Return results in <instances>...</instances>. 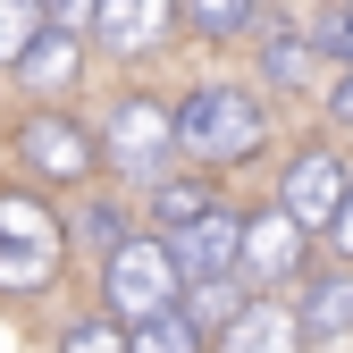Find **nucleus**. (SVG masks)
Here are the masks:
<instances>
[{"instance_id": "nucleus-1", "label": "nucleus", "mask_w": 353, "mask_h": 353, "mask_svg": "<svg viewBox=\"0 0 353 353\" xmlns=\"http://www.w3.org/2000/svg\"><path fill=\"white\" fill-rule=\"evenodd\" d=\"M168 135L202 168H228V160H252L261 143H270V118H261V101L244 93V84H202V93H185L168 110Z\"/></svg>"}, {"instance_id": "nucleus-2", "label": "nucleus", "mask_w": 353, "mask_h": 353, "mask_svg": "<svg viewBox=\"0 0 353 353\" xmlns=\"http://www.w3.org/2000/svg\"><path fill=\"white\" fill-rule=\"evenodd\" d=\"M176 261L160 236H118L101 252V303H110V328H143V320H168L176 312Z\"/></svg>"}, {"instance_id": "nucleus-3", "label": "nucleus", "mask_w": 353, "mask_h": 353, "mask_svg": "<svg viewBox=\"0 0 353 353\" xmlns=\"http://www.w3.org/2000/svg\"><path fill=\"white\" fill-rule=\"evenodd\" d=\"M59 252H68V228H59V210L42 202V194H0V286L9 294H34V286H51L59 278Z\"/></svg>"}, {"instance_id": "nucleus-4", "label": "nucleus", "mask_w": 353, "mask_h": 353, "mask_svg": "<svg viewBox=\"0 0 353 353\" xmlns=\"http://www.w3.org/2000/svg\"><path fill=\"white\" fill-rule=\"evenodd\" d=\"M168 152H176V135H168V101H152V93H126V101H110L101 135H93V160H110V168H126V176H152V185H160Z\"/></svg>"}, {"instance_id": "nucleus-5", "label": "nucleus", "mask_w": 353, "mask_h": 353, "mask_svg": "<svg viewBox=\"0 0 353 353\" xmlns=\"http://www.w3.org/2000/svg\"><path fill=\"white\" fill-rule=\"evenodd\" d=\"M303 252H312V236H294L278 210L236 219V286H244V303H278V286L303 278Z\"/></svg>"}, {"instance_id": "nucleus-6", "label": "nucleus", "mask_w": 353, "mask_h": 353, "mask_svg": "<svg viewBox=\"0 0 353 353\" xmlns=\"http://www.w3.org/2000/svg\"><path fill=\"white\" fill-rule=\"evenodd\" d=\"M17 160L42 176V185H84L101 160H93V126L84 118H68V110H34L26 126H17Z\"/></svg>"}, {"instance_id": "nucleus-7", "label": "nucleus", "mask_w": 353, "mask_h": 353, "mask_svg": "<svg viewBox=\"0 0 353 353\" xmlns=\"http://www.w3.org/2000/svg\"><path fill=\"white\" fill-rule=\"evenodd\" d=\"M345 185H353V176H345V160H336V152H294V160H286V176H278V202H270V210L286 219L294 236H328V219H336Z\"/></svg>"}, {"instance_id": "nucleus-8", "label": "nucleus", "mask_w": 353, "mask_h": 353, "mask_svg": "<svg viewBox=\"0 0 353 353\" xmlns=\"http://www.w3.org/2000/svg\"><path fill=\"white\" fill-rule=\"evenodd\" d=\"M176 261V286H202V278H236V210H202L194 228L160 236Z\"/></svg>"}, {"instance_id": "nucleus-9", "label": "nucleus", "mask_w": 353, "mask_h": 353, "mask_svg": "<svg viewBox=\"0 0 353 353\" xmlns=\"http://www.w3.org/2000/svg\"><path fill=\"white\" fill-rule=\"evenodd\" d=\"M93 34H101L110 59H143L176 34V9L168 0H110V9H93Z\"/></svg>"}, {"instance_id": "nucleus-10", "label": "nucleus", "mask_w": 353, "mask_h": 353, "mask_svg": "<svg viewBox=\"0 0 353 353\" xmlns=\"http://www.w3.org/2000/svg\"><path fill=\"white\" fill-rule=\"evenodd\" d=\"M202 353H303V336H294V312H286V303H244Z\"/></svg>"}, {"instance_id": "nucleus-11", "label": "nucleus", "mask_w": 353, "mask_h": 353, "mask_svg": "<svg viewBox=\"0 0 353 353\" xmlns=\"http://www.w3.org/2000/svg\"><path fill=\"white\" fill-rule=\"evenodd\" d=\"M294 336H353V270L312 278V294L294 303Z\"/></svg>"}, {"instance_id": "nucleus-12", "label": "nucleus", "mask_w": 353, "mask_h": 353, "mask_svg": "<svg viewBox=\"0 0 353 353\" xmlns=\"http://www.w3.org/2000/svg\"><path fill=\"white\" fill-rule=\"evenodd\" d=\"M17 76H26V93H68V84L84 76V51H76L68 34H51V26H42V34L26 42V59H17Z\"/></svg>"}, {"instance_id": "nucleus-13", "label": "nucleus", "mask_w": 353, "mask_h": 353, "mask_svg": "<svg viewBox=\"0 0 353 353\" xmlns=\"http://www.w3.org/2000/svg\"><path fill=\"white\" fill-rule=\"evenodd\" d=\"M236 312H244V286H236V278H202V286H185V294H176V320L194 328V345H210Z\"/></svg>"}, {"instance_id": "nucleus-14", "label": "nucleus", "mask_w": 353, "mask_h": 353, "mask_svg": "<svg viewBox=\"0 0 353 353\" xmlns=\"http://www.w3.org/2000/svg\"><path fill=\"white\" fill-rule=\"evenodd\" d=\"M202 210H219L210 202V185H202V176H160V185H152V219H160V228L176 236V228H194V219Z\"/></svg>"}, {"instance_id": "nucleus-15", "label": "nucleus", "mask_w": 353, "mask_h": 353, "mask_svg": "<svg viewBox=\"0 0 353 353\" xmlns=\"http://www.w3.org/2000/svg\"><path fill=\"white\" fill-rule=\"evenodd\" d=\"M261 76H270L278 93H303V84H312V42L303 34H270L261 42Z\"/></svg>"}, {"instance_id": "nucleus-16", "label": "nucleus", "mask_w": 353, "mask_h": 353, "mask_svg": "<svg viewBox=\"0 0 353 353\" xmlns=\"http://www.w3.org/2000/svg\"><path fill=\"white\" fill-rule=\"evenodd\" d=\"M34 34H42V9H34V0H0V68H17Z\"/></svg>"}, {"instance_id": "nucleus-17", "label": "nucleus", "mask_w": 353, "mask_h": 353, "mask_svg": "<svg viewBox=\"0 0 353 353\" xmlns=\"http://www.w3.org/2000/svg\"><path fill=\"white\" fill-rule=\"evenodd\" d=\"M126 353H202V345H194V328H185V320L168 312V320H143V328H126Z\"/></svg>"}, {"instance_id": "nucleus-18", "label": "nucleus", "mask_w": 353, "mask_h": 353, "mask_svg": "<svg viewBox=\"0 0 353 353\" xmlns=\"http://www.w3.org/2000/svg\"><path fill=\"white\" fill-rule=\"evenodd\" d=\"M59 353H126V328H110V320H68L59 328Z\"/></svg>"}, {"instance_id": "nucleus-19", "label": "nucleus", "mask_w": 353, "mask_h": 353, "mask_svg": "<svg viewBox=\"0 0 353 353\" xmlns=\"http://www.w3.org/2000/svg\"><path fill=\"white\" fill-rule=\"evenodd\" d=\"M176 26H202V34H252V9H236V0H202V9H176Z\"/></svg>"}, {"instance_id": "nucleus-20", "label": "nucleus", "mask_w": 353, "mask_h": 353, "mask_svg": "<svg viewBox=\"0 0 353 353\" xmlns=\"http://www.w3.org/2000/svg\"><path fill=\"white\" fill-rule=\"evenodd\" d=\"M328 236H336V252L353 261V185H345V202H336V219H328Z\"/></svg>"}, {"instance_id": "nucleus-21", "label": "nucleus", "mask_w": 353, "mask_h": 353, "mask_svg": "<svg viewBox=\"0 0 353 353\" xmlns=\"http://www.w3.org/2000/svg\"><path fill=\"white\" fill-rule=\"evenodd\" d=\"M328 118H336V126H353V68L336 76V93H328Z\"/></svg>"}, {"instance_id": "nucleus-22", "label": "nucleus", "mask_w": 353, "mask_h": 353, "mask_svg": "<svg viewBox=\"0 0 353 353\" xmlns=\"http://www.w3.org/2000/svg\"><path fill=\"white\" fill-rule=\"evenodd\" d=\"M328 42H336V59L353 68V9H336V17H328Z\"/></svg>"}]
</instances>
